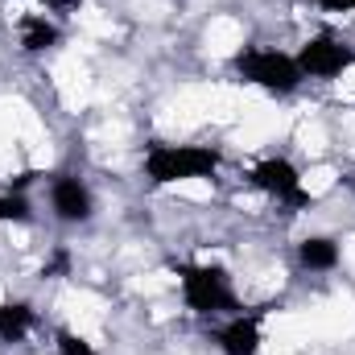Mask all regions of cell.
I'll return each instance as SVG.
<instances>
[{"mask_svg": "<svg viewBox=\"0 0 355 355\" xmlns=\"http://www.w3.org/2000/svg\"><path fill=\"white\" fill-rule=\"evenodd\" d=\"M178 289H182L186 310L198 314V318H232V314L244 310L240 297H236L232 272L223 265H211V261L178 265Z\"/></svg>", "mask_w": 355, "mask_h": 355, "instance_id": "cell-1", "label": "cell"}, {"mask_svg": "<svg viewBox=\"0 0 355 355\" xmlns=\"http://www.w3.org/2000/svg\"><path fill=\"white\" fill-rule=\"evenodd\" d=\"M223 166V153L215 145H153L141 162V170L149 178V186L166 190L178 182H202L215 178V170Z\"/></svg>", "mask_w": 355, "mask_h": 355, "instance_id": "cell-2", "label": "cell"}, {"mask_svg": "<svg viewBox=\"0 0 355 355\" xmlns=\"http://www.w3.org/2000/svg\"><path fill=\"white\" fill-rule=\"evenodd\" d=\"M232 67H236V75L244 83L268 91V95H293V91L306 83L302 71H297V62H293V54L272 50V46H244L232 58Z\"/></svg>", "mask_w": 355, "mask_h": 355, "instance_id": "cell-3", "label": "cell"}, {"mask_svg": "<svg viewBox=\"0 0 355 355\" xmlns=\"http://www.w3.org/2000/svg\"><path fill=\"white\" fill-rule=\"evenodd\" d=\"M293 62H297L302 79L331 83V79H343L355 67V46L339 42L335 33H314V37H306V42L293 50Z\"/></svg>", "mask_w": 355, "mask_h": 355, "instance_id": "cell-4", "label": "cell"}, {"mask_svg": "<svg viewBox=\"0 0 355 355\" xmlns=\"http://www.w3.org/2000/svg\"><path fill=\"white\" fill-rule=\"evenodd\" d=\"M248 182H252L261 194L285 202V207H293V211H302V207L314 202V194H310L306 182H302V170H297L289 157H265V162H257L252 174H248Z\"/></svg>", "mask_w": 355, "mask_h": 355, "instance_id": "cell-5", "label": "cell"}, {"mask_svg": "<svg viewBox=\"0 0 355 355\" xmlns=\"http://www.w3.org/2000/svg\"><path fill=\"white\" fill-rule=\"evenodd\" d=\"M50 211H54L58 223H71V227L91 223L95 194H91V186L79 174H54L50 178Z\"/></svg>", "mask_w": 355, "mask_h": 355, "instance_id": "cell-6", "label": "cell"}, {"mask_svg": "<svg viewBox=\"0 0 355 355\" xmlns=\"http://www.w3.org/2000/svg\"><path fill=\"white\" fill-rule=\"evenodd\" d=\"M215 347L223 355H261L265 352V327L261 314H232L223 327H215Z\"/></svg>", "mask_w": 355, "mask_h": 355, "instance_id": "cell-7", "label": "cell"}, {"mask_svg": "<svg viewBox=\"0 0 355 355\" xmlns=\"http://www.w3.org/2000/svg\"><path fill=\"white\" fill-rule=\"evenodd\" d=\"M17 37H21V50L25 54H46V50H54L62 42V29L46 12H25L21 25H17Z\"/></svg>", "mask_w": 355, "mask_h": 355, "instance_id": "cell-8", "label": "cell"}, {"mask_svg": "<svg viewBox=\"0 0 355 355\" xmlns=\"http://www.w3.org/2000/svg\"><path fill=\"white\" fill-rule=\"evenodd\" d=\"M343 261V248L335 236H306L297 240V265L310 268V272H335Z\"/></svg>", "mask_w": 355, "mask_h": 355, "instance_id": "cell-9", "label": "cell"}, {"mask_svg": "<svg viewBox=\"0 0 355 355\" xmlns=\"http://www.w3.org/2000/svg\"><path fill=\"white\" fill-rule=\"evenodd\" d=\"M37 327V310L29 302H0V343H21Z\"/></svg>", "mask_w": 355, "mask_h": 355, "instance_id": "cell-10", "label": "cell"}, {"mask_svg": "<svg viewBox=\"0 0 355 355\" xmlns=\"http://www.w3.org/2000/svg\"><path fill=\"white\" fill-rule=\"evenodd\" d=\"M33 223V202L25 198V190H4L0 194V227H25Z\"/></svg>", "mask_w": 355, "mask_h": 355, "instance_id": "cell-11", "label": "cell"}, {"mask_svg": "<svg viewBox=\"0 0 355 355\" xmlns=\"http://www.w3.org/2000/svg\"><path fill=\"white\" fill-rule=\"evenodd\" d=\"M54 347H58V355H99L87 335H79V331H71V327H58V331H54Z\"/></svg>", "mask_w": 355, "mask_h": 355, "instance_id": "cell-12", "label": "cell"}, {"mask_svg": "<svg viewBox=\"0 0 355 355\" xmlns=\"http://www.w3.org/2000/svg\"><path fill=\"white\" fill-rule=\"evenodd\" d=\"M322 12H355V0H310Z\"/></svg>", "mask_w": 355, "mask_h": 355, "instance_id": "cell-13", "label": "cell"}, {"mask_svg": "<svg viewBox=\"0 0 355 355\" xmlns=\"http://www.w3.org/2000/svg\"><path fill=\"white\" fill-rule=\"evenodd\" d=\"M67 265H71V257H67V252H58L50 265L42 268V277H58V272H67Z\"/></svg>", "mask_w": 355, "mask_h": 355, "instance_id": "cell-14", "label": "cell"}]
</instances>
